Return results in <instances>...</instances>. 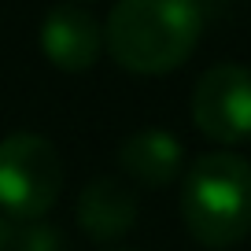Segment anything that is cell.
I'll use <instances>...</instances> for the list:
<instances>
[{"label": "cell", "instance_id": "6da1fadb", "mask_svg": "<svg viewBox=\"0 0 251 251\" xmlns=\"http://www.w3.org/2000/svg\"><path fill=\"white\" fill-rule=\"evenodd\" d=\"M203 11L196 0H118L103 26V48L129 74L159 78L196 52Z\"/></svg>", "mask_w": 251, "mask_h": 251}, {"label": "cell", "instance_id": "7a4b0ae2", "mask_svg": "<svg viewBox=\"0 0 251 251\" xmlns=\"http://www.w3.org/2000/svg\"><path fill=\"white\" fill-rule=\"evenodd\" d=\"M181 218L207 251H229L251 233V163L233 151H207L185 170Z\"/></svg>", "mask_w": 251, "mask_h": 251}, {"label": "cell", "instance_id": "3957f363", "mask_svg": "<svg viewBox=\"0 0 251 251\" xmlns=\"http://www.w3.org/2000/svg\"><path fill=\"white\" fill-rule=\"evenodd\" d=\"M63 192V159L41 133L19 129L0 141V214L37 222Z\"/></svg>", "mask_w": 251, "mask_h": 251}, {"label": "cell", "instance_id": "277c9868", "mask_svg": "<svg viewBox=\"0 0 251 251\" xmlns=\"http://www.w3.org/2000/svg\"><path fill=\"white\" fill-rule=\"evenodd\" d=\"M192 122L207 141H251V71L244 63H214L192 89Z\"/></svg>", "mask_w": 251, "mask_h": 251}, {"label": "cell", "instance_id": "5b68a950", "mask_svg": "<svg viewBox=\"0 0 251 251\" xmlns=\"http://www.w3.org/2000/svg\"><path fill=\"white\" fill-rule=\"evenodd\" d=\"M41 55L63 74H85L103 52V26L74 4H59L41 19Z\"/></svg>", "mask_w": 251, "mask_h": 251}, {"label": "cell", "instance_id": "8992f818", "mask_svg": "<svg viewBox=\"0 0 251 251\" xmlns=\"http://www.w3.org/2000/svg\"><path fill=\"white\" fill-rule=\"evenodd\" d=\"M118 166L141 188H166L185 170V144L166 129H137L118 144Z\"/></svg>", "mask_w": 251, "mask_h": 251}, {"label": "cell", "instance_id": "52a82bcc", "mask_svg": "<svg viewBox=\"0 0 251 251\" xmlns=\"http://www.w3.org/2000/svg\"><path fill=\"white\" fill-rule=\"evenodd\" d=\"M137 196L133 188L118 177H93L78 196V226L85 229L89 240L96 244H111L122 240L129 229L137 226Z\"/></svg>", "mask_w": 251, "mask_h": 251}, {"label": "cell", "instance_id": "ba28073f", "mask_svg": "<svg viewBox=\"0 0 251 251\" xmlns=\"http://www.w3.org/2000/svg\"><path fill=\"white\" fill-rule=\"evenodd\" d=\"M11 244H15L19 251H59V236H55L52 229H23L19 236H15V229H11L8 248Z\"/></svg>", "mask_w": 251, "mask_h": 251}, {"label": "cell", "instance_id": "9c48e42d", "mask_svg": "<svg viewBox=\"0 0 251 251\" xmlns=\"http://www.w3.org/2000/svg\"><path fill=\"white\" fill-rule=\"evenodd\" d=\"M8 240H11V218L0 214V251H8Z\"/></svg>", "mask_w": 251, "mask_h": 251}]
</instances>
